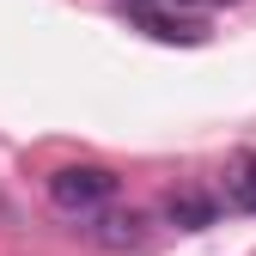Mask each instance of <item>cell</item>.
Returning a JSON list of instances; mask_svg holds the SVG:
<instances>
[{
    "label": "cell",
    "mask_w": 256,
    "mask_h": 256,
    "mask_svg": "<svg viewBox=\"0 0 256 256\" xmlns=\"http://www.w3.org/2000/svg\"><path fill=\"white\" fill-rule=\"evenodd\" d=\"M86 238L98 250H140L146 244V214L140 208H98V220L86 226Z\"/></svg>",
    "instance_id": "obj_3"
},
{
    "label": "cell",
    "mask_w": 256,
    "mask_h": 256,
    "mask_svg": "<svg viewBox=\"0 0 256 256\" xmlns=\"http://www.w3.org/2000/svg\"><path fill=\"white\" fill-rule=\"evenodd\" d=\"M214 6H238V0H214Z\"/></svg>",
    "instance_id": "obj_6"
},
{
    "label": "cell",
    "mask_w": 256,
    "mask_h": 256,
    "mask_svg": "<svg viewBox=\"0 0 256 256\" xmlns=\"http://www.w3.org/2000/svg\"><path fill=\"white\" fill-rule=\"evenodd\" d=\"M220 189H226V208L256 214V152H238L226 165V177H220Z\"/></svg>",
    "instance_id": "obj_4"
},
{
    "label": "cell",
    "mask_w": 256,
    "mask_h": 256,
    "mask_svg": "<svg viewBox=\"0 0 256 256\" xmlns=\"http://www.w3.org/2000/svg\"><path fill=\"white\" fill-rule=\"evenodd\" d=\"M165 220H171V226H183V232H202V226H214V202L196 196V189H183V196L165 202Z\"/></svg>",
    "instance_id": "obj_5"
},
{
    "label": "cell",
    "mask_w": 256,
    "mask_h": 256,
    "mask_svg": "<svg viewBox=\"0 0 256 256\" xmlns=\"http://www.w3.org/2000/svg\"><path fill=\"white\" fill-rule=\"evenodd\" d=\"M110 196H116V171L110 165L80 158V165H55L49 171V202L61 214H98V208H110Z\"/></svg>",
    "instance_id": "obj_1"
},
{
    "label": "cell",
    "mask_w": 256,
    "mask_h": 256,
    "mask_svg": "<svg viewBox=\"0 0 256 256\" xmlns=\"http://www.w3.org/2000/svg\"><path fill=\"white\" fill-rule=\"evenodd\" d=\"M134 24L146 30V37H158V43H208V24L196 18V12H177V6H165V0H140L134 6Z\"/></svg>",
    "instance_id": "obj_2"
}]
</instances>
